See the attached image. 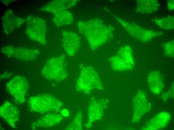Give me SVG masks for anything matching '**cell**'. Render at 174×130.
<instances>
[{
	"mask_svg": "<svg viewBox=\"0 0 174 130\" xmlns=\"http://www.w3.org/2000/svg\"><path fill=\"white\" fill-rule=\"evenodd\" d=\"M42 72L43 76L47 78L57 81L65 79L68 74L64 55L49 60Z\"/></svg>",
	"mask_w": 174,
	"mask_h": 130,
	"instance_id": "1",
	"label": "cell"
},
{
	"mask_svg": "<svg viewBox=\"0 0 174 130\" xmlns=\"http://www.w3.org/2000/svg\"><path fill=\"white\" fill-rule=\"evenodd\" d=\"M98 78L94 70L86 68L82 71L76 82V90L87 94L98 88Z\"/></svg>",
	"mask_w": 174,
	"mask_h": 130,
	"instance_id": "2",
	"label": "cell"
},
{
	"mask_svg": "<svg viewBox=\"0 0 174 130\" xmlns=\"http://www.w3.org/2000/svg\"><path fill=\"white\" fill-rule=\"evenodd\" d=\"M36 109L42 113L59 112L63 106L61 101L49 95H41L36 97Z\"/></svg>",
	"mask_w": 174,
	"mask_h": 130,
	"instance_id": "3",
	"label": "cell"
},
{
	"mask_svg": "<svg viewBox=\"0 0 174 130\" xmlns=\"http://www.w3.org/2000/svg\"><path fill=\"white\" fill-rule=\"evenodd\" d=\"M122 24L130 34L140 41L146 42L155 37L160 36L163 33L142 28L136 24H130L121 20Z\"/></svg>",
	"mask_w": 174,
	"mask_h": 130,
	"instance_id": "4",
	"label": "cell"
},
{
	"mask_svg": "<svg viewBox=\"0 0 174 130\" xmlns=\"http://www.w3.org/2000/svg\"><path fill=\"white\" fill-rule=\"evenodd\" d=\"M134 108L133 122H138L151 109L150 104L147 101L144 92L139 90L134 97L132 102Z\"/></svg>",
	"mask_w": 174,
	"mask_h": 130,
	"instance_id": "5",
	"label": "cell"
},
{
	"mask_svg": "<svg viewBox=\"0 0 174 130\" xmlns=\"http://www.w3.org/2000/svg\"><path fill=\"white\" fill-rule=\"evenodd\" d=\"M62 34V45L64 50L69 56H74L80 45L79 37L76 34L71 32L63 31Z\"/></svg>",
	"mask_w": 174,
	"mask_h": 130,
	"instance_id": "6",
	"label": "cell"
},
{
	"mask_svg": "<svg viewBox=\"0 0 174 130\" xmlns=\"http://www.w3.org/2000/svg\"><path fill=\"white\" fill-rule=\"evenodd\" d=\"M100 101L94 98L90 100L88 108V120L85 125L87 128H90L93 122L102 116L105 104L102 105L104 104L102 103V101Z\"/></svg>",
	"mask_w": 174,
	"mask_h": 130,
	"instance_id": "7",
	"label": "cell"
},
{
	"mask_svg": "<svg viewBox=\"0 0 174 130\" xmlns=\"http://www.w3.org/2000/svg\"><path fill=\"white\" fill-rule=\"evenodd\" d=\"M171 119L170 114L166 112H160L156 115L142 128V130H156L165 127Z\"/></svg>",
	"mask_w": 174,
	"mask_h": 130,
	"instance_id": "8",
	"label": "cell"
},
{
	"mask_svg": "<svg viewBox=\"0 0 174 130\" xmlns=\"http://www.w3.org/2000/svg\"><path fill=\"white\" fill-rule=\"evenodd\" d=\"M147 82L150 90L154 94H159L163 90V81L158 72L153 71L150 72L148 76Z\"/></svg>",
	"mask_w": 174,
	"mask_h": 130,
	"instance_id": "9",
	"label": "cell"
},
{
	"mask_svg": "<svg viewBox=\"0 0 174 130\" xmlns=\"http://www.w3.org/2000/svg\"><path fill=\"white\" fill-rule=\"evenodd\" d=\"M119 53V70H129L133 67L134 63L132 55V50L126 46L121 50Z\"/></svg>",
	"mask_w": 174,
	"mask_h": 130,
	"instance_id": "10",
	"label": "cell"
},
{
	"mask_svg": "<svg viewBox=\"0 0 174 130\" xmlns=\"http://www.w3.org/2000/svg\"><path fill=\"white\" fill-rule=\"evenodd\" d=\"M136 11L143 13H150L156 11L159 6L156 0H138Z\"/></svg>",
	"mask_w": 174,
	"mask_h": 130,
	"instance_id": "11",
	"label": "cell"
},
{
	"mask_svg": "<svg viewBox=\"0 0 174 130\" xmlns=\"http://www.w3.org/2000/svg\"><path fill=\"white\" fill-rule=\"evenodd\" d=\"M63 118L62 116L59 114H48L39 119L37 126L42 128L50 127L59 124Z\"/></svg>",
	"mask_w": 174,
	"mask_h": 130,
	"instance_id": "12",
	"label": "cell"
},
{
	"mask_svg": "<svg viewBox=\"0 0 174 130\" xmlns=\"http://www.w3.org/2000/svg\"><path fill=\"white\" fill-rule=\"evenodd\" d=\"M76 0H57L53 1L48 6V9L54 13L72 8L76 4Z\"/></svg>",
	"mask_w": 174,
	"mask_h": 130,
	"instance_id": "13",
	"label": "cell"
},
{
	"mask_svg": "<svg viewBox=\"0 0 174 130\" xmlns=\"http://www.w3.org/2000/svg\"><path fill=\"white\" fill-rule=\"evenodd\" d=\"M55 15L54 22L58 26L70 24L74 21V16L72 13L66 10L56 12Z\"/></svg>",
	"mask_w": 174,
	"mask_h": 130,
	"instance_id": "14",
	"label": "cell"
},
{
	"mask_svg": "<svg viewBox=\"0 0 174 130\" xmlns=\"http://www.w3.org/2000/svg\"><path fill=\"white\" fill-rule=\"evenodd\" d=\"M82 112L78 111L70 124L65 128L66 130H82Z\"/></svg>",
	"mask_w": 174,
	"mask_h": 130,
	"instance_id": "15",
	"label": "cell"
},
{
	"mask_svg": "<svg viewBox=\"0 0 174 130\" xmlns=\"http://www.w3.org/2000/svg\"><path fill=\"white\" fill-rule=\"evenodd\" d=\"M154 22L160 28L166 29H171L174 28V18L171 16L164 18L155 19Z\"/></svg>",
	"mask_w": 174,
	"mask_h": 130,
	"instance_id": "16",
	"label": "cell"
},
{
	"mask_svg": "<svg viewBox=\"0 0 174 130\" xmlns=\"http://www.w3.org/2000/svg\"><path fill=\"white\" fill-rule=\"evenodd\" d=\"M162 46V47L166 54L171 57H174V40H172L167 42L164 43Z\"/></svg>",
	"mask_w": 174,
	"mask_h": 130,
	"instance_id": "17",
	"label": "cell"
},
{
	"mask_svg": "<svg viewBox=\"0 0 174 130\" xmlns=\"http://www.w3.org/2000/svg\"><path fill=\"white\" fill-rule=\"evenodd\" d=\"M174 96V84L172 83L167 92L164 93L161 96L162 98L164 100H166Z\"/></svg>",
	"mask_w": 174,
	"mask_h": 130,
	"instance_id": "18",
	"label": "cell"
},
{
	"mask_svg": "<svg viewBox=\"0 0 174 130\" xmlns=\"http://www.w3.org/2000/svg\"><path fill=\"white\" fill-rule=\"evenodd\" d=\"M168 9L171 10L174 9V0H169L168 3Z\"/></svg>",
	"mask_w": 174,
	"mask_h": 130,
	"instance_id": "19",
	"label": "cell"
},
{
	"mask_svg": "<svg viewBox=\"0 0 174 130\" xmlns=\"http://www.w3.org/2000/svg\"><path fill=\"white\" fill-rule=\"evenodd\" d=\"M62 115L64 116H66L68 115V111L66 110L64 111V110H63L62 112Z\"/></svg>",
	"mask_w": 174,
	"mask_h": 130,
	"instance_id": "20",
	"label": "cell"
}]
</instances>
